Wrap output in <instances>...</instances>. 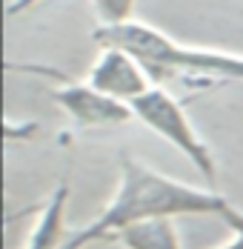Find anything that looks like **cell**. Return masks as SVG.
<instances>
[{
  "label": "cell",
  "mask_w": 243,
  "mask_h": 249,
  "mask_svg": "<svg viewBox=\"0 0 243 249\" xmlns=\"http://www.w3.org/2000/svg\"><path fill=\"white\" fill-rule=\"evenodd\" d=\"M92 6L100 23H123L132 20L135 0H92Z\"/></svg>",
  "instance_id": "ba28073f"
},
{
  "label": "cell",
  "mask_w": 243,
  "mask_h": 249,
  "mask_svg": "<svg viewBox=\"0 0 243 249\" xmlns=\"http://www.w3.org/2000/svg\"><path fill=\"white\" fill-rule=\"evenodd\" d=\"M129 106H132V112H135V118L140 124L149 126L163 141H169L180 155H186L197 166V172H203L209 180H215V158H212V149L197 135V129L192 126L186 109L177 103V98H172L163 86H149L143 95L135 98Z\"/></svg>",
  "instance_id": "3957f363"
},
{
  "label": "cell",
  "mask_w": 243,
  "mask_h": 249,
  "mask_svg": "<svg viewBox=\"0 0 243 249\" xmlns=\"http://www.w3.org/2000/svg\"><path fill=\"white\" fill-rule=\"evenodd\" d=\"M86 80L95 89H100V92H106V95H112L118 100H126V103L140 98L152 86L149 83V69L135 54H129L121 46H100V57L89 69Z\"/></svg>",
  "instance_id": "5b68a950"
},
{
  "label": "cell",
  "mask_w": 243,
  "mask_h": 249,
  "mask_svg": "<svg viewBox=\"0 0 243 249\" xmlns=\"http://www.w3.org/2000/svg\"><path fill=\"white\" fill-rule=\"evenodd\" d=\"M229 200L197 189L183 180L143 166L140 160L123 155L121 158V186L109 206L97 215L92 224L80 226L66 235L60 249H86L95 241H109L123 226L146 221V218H177V215H220Z\"/></svg>",
  "instance_id": "6da1fadb"
},
{
  "label": "cell",
  "mask_w": 243,
  "mask_h": 249,
  "mask_svg": "<svg viewBox=\"0 0 243 249\" xmlns=\"http://www.w3.org/2000/svg\"><path fill=\"white\" fill-rule=\"evenodd\" d=\"M220 249H243V232L235 229V241H229L226 247H220Z\"/></svg>",
  "instance_id": "8fae6325"
},
{
  "label": "cell",
  "mask_w": 243,
  "mask_h": 249,
  "mask_svg": "<svg viewBox=\"0 0 243 249\" xmlns=\"http://www.w3.org/2000/svg\"><path fill=\"white\" fill-rule=\"evenodd\" d=\"M66 203H69V183H57V189L43 203L37 224L29 235L26 249H60L66 241Z\"/></svg>",
  "instance_id": "8992f818"
},
{
  "label": "cell",
  "mask_w": 243,
  "mask_h": 249,
  "mask_svg": "<svg viewBox=\"0 0 243 249\" xmlns=\"http://www.w3.org/2000/svg\"><path fill=\"white\" fill-rule=\"evenodd\" d=\"M220 218H223L226 224L232 226V229H238V232H243V212H241V209H235L232 203H226V206H223Z\"/></svg>",
  "instance_id": "9c48e42d"
},
{
  "label": "cell",
  "mask_w": 243,
  "mask_h": 249,
  "mask_svg": "<svg viewBox=\"0 0 243 249\" xmlns=\"http://www.w3.org/2000/svg\"><path fill=\"white\" fill-rule=\"evenodd\" d=\"M97 46H121L129 54H135L149 75L172 77L180 72L194 75H212V77H232L243 80V54L218 49H194L172 40L160 29L140 20H123V23H100L95 29Z\"/></svg>",
  "instance_id": "7a4b0ae2"
},
{
  "label": "cell",
  "mask_w": 243,
  "mask_h": 249,
  "mask_svg": "<svg viewBox=\"0 0 243 249\" xmlns=\"http://www.w3.org/2000/svg\"><path fill=\"white\" fill-rule=\"evenodd\" d=\"M49 98L54 100L77 126L83 129H103V126H121L135 118L132 106L106 92L95 89L89 80L83 83H63L49 89Z\"/></svg>",
  "instance_id": "277c9868"
},
{
  "label": "cell",
  "mask_w": 243,
  "mask_h": 249,
  "mask_svg": "<svg viewBox=\"0 0 243 249\" xmlns=\"http://www.w3.org/2000/svg\"><path fill=\"white\" fill-rule=\"evenodd\" d=\"M37 3H43V0H9V6H6V15H9V18H17V15L29 12V9H35Z\"/></svg>",
  "instance_id": "30bf717a"
},
{
  "label": "cell",
  "mask_w": 243,
  "mask_h": 249,
  "mask_svg": "<svg viewBox=\"0 0 243 249\" xmlns=\"http://www.w3.org/2000/svg\"><path fill=\"white\" fill-rule=\"evenodd\" d=\"M115 241H121L126 249H183L172 218H146L129 224L115 235Z\"/></svg>",
  "instance_id": "52a82bcc"
}]
</instances>
